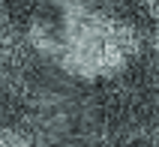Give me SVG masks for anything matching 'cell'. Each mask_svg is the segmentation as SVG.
Masks as SVG:
<instances>
[{
    "instance_id": "6da1fadb",
    "label": "cell",
    "mask_w": 159,
    "mask_h": 147,
    "mask_svg": "<svg viewBox=\"0 0 159 147\" xmlns=\"http://www.w3.org/2000/svg\"><path fill=\"white\" fill-rule=\"evenodd\" d=\"M45 51L72 78L105 81L129 69L141 51V36L120 18L69 0L63 3L60 24L54 27Z\"/></svg>"
},
{
    "instance_id": "7a4b0ae2",
    "label": "cell",
    "mask_w": 159,
    "mask_h": 147,
    "mask_svg": "<svg viewBox=\"0 0 159 147\" xmlns=\"http://www.w3.org/2000/svg\"><path fill=\"white\" fill-rule=\"evenodd\" d=\"M0 147H42V144L21 129H0Z\"/></svg>"
}]
</instances>
